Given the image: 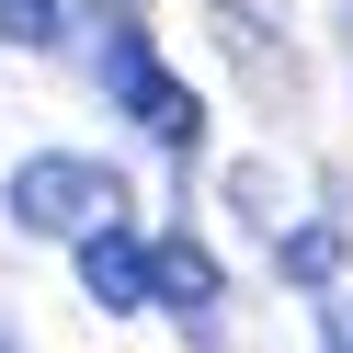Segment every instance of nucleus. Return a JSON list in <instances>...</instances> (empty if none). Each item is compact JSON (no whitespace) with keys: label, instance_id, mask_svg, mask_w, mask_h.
<instances>
[{"label":"nucleus","instance_id":"nucleus-4","mask_svg":"<svg viewBox=\"0 0 353 353\" xmlns=\"http://www.w3.org/2000/svg\"><path fill=\"white\" fill-rule=\"evenodd\" d=\"M148 296L216 307V251H194V239H148Z\"/></svg>","mask_w":353,"mask_h":353},{"label":"nucleus","instance_id":"nucleus-6","mask_svg":"<svg viewBox=\"0 0 353 353\" xmlns=\"http://www.w3.org/2000/svg\"><path fill=\"white\" fill-rule=\"evenodd\" d=\"M285 274H296V285L342 274V239H330V228H296V239H285Z\"/></svg>","mask_w":353,"mask_h":353},{"label":"nucleus","instance_id":"nucleus-1","mask_svg":"<svg viewBox=\"0 0 353 353\" xmlns=\"http://www.w3.org/2000/svg\"><path fill=\"white\" fill-rule=\"evenodd\" d=\"M114 216H125V183L80 148H46V160L12 171V228H34V239H92Z\"/></svg>","mask_w":353,"mask_h":353},{"label":"nucleus","instance_id":"nucleus-2","mask_svg":"<svg viewBox=\"0 0 353 353\" xmlns=\"http://www.w3.org/2000/svg\"><path fill=\"white\" fill-rule=\"evenodd\" d=\"M114 92H125V114H137L160 148H194V137H205V103H194L148 46H114Z\"/></svg>","mask_w":353,"mask_h":353},{"label":"nucleus","instance_id":"nucleus-3","mask_svg":"<svg viewBox=\"0 0 353 353\" xmlns=\"http://www.w3.org/2000/svg\"><path fill=\"white\" fill-rule=\"evenodd\" d=\"M80 285H92V307H148V239L125 228V216L92 228L80 239Z\"/></svg>","mask_w":353,"mask_h":353},{"label":"nucleus","instance_id":"nucleus-5","mask_svg":"<svg viewBox=\"0 0 353 353\" xmlns=\"http://www.w3.org/2000/svg\"><path fill=\"white\" fill-rule=\"evenodd\" d=\"M69 34V0H0V46H57Z\"/></svg>","mask_w":353,"mask_h":353}]
</instances>
